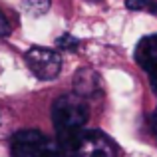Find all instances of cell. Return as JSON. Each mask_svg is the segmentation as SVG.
Segmentation results:
<instances>
[{
  "label": "cell",
  "mask_w": 157,
  "mask_h": 157,
  "mask_svg": "<svg viewBox=\"0 0 157 157\" xmlns=\"http://www.w3.org/2000/svg\"><path fill=\"white\" fill-rule=\"evenodd\" d=\"M56 46L60 48V50L74 52V50H78V46H80V38H76V36H72V34H62L60 38L56 40Z\"/></svg>",
  "instance_id": "9c48e42d"
},
{
  "label": "cell",
  "mask_w": 157,
  "mask_h": 157,
  "mask_svg": "<svg viewBox=\"0 0 157 157\" xmlns=\"http://www.w3.org/2000/svg\"><path fill=\"white\" fill-rule=\"evenodd\" d=\"M135 62L139 64V68H143L149 74L151 88L157 94V34H149L137 42Z\"/></svg>",
  "instance_id": "5b68a950"
},
{
  "label": "cell",
  "mask_w": 157,
  "mask_h": 157,
  "mask_svg": "<svg viewBox=\"0 0 157 157\" xmlns=\"http://www.w3.org/2000/svg\"><path fill=\"white\" fill-rule=\"evenodd\" d=\"M28 68L38 80H54L62 70V58L56 50L44 46H32L24 54Z\"/></svg>",
  "instance_id": "277c9868"
},
{
  "label": "cell",
  "mask_w": 157,
  "mask_h": 157,
  "mask_svg": "<svg viewBox=\"0 0 157 157\" xmlns=\"http://www.w3.org/2000/svg\"><path fill=\"white\" fill-rule=\"evenodd\" d=\"M100 90V76L92 68H80L74 76V94L86 98H92Z\"/></svg>",
  "instance_id": "8992f818"
},
{
  "label": "cell",
  "mask_w": 157,
  "mask_h": 157,
  "mask_svg": "<svg viewBox=\"0 0 157 157\" xmlns=\"http://www.w3.org/2000/svg\"><path fill=\"white\" fill-rule=\"evenodd\" d=\"M66 157H117V147L98 129H82L64 147Z\"/></svg>",
  "instance_id": "3957f363"
},
{
  "label": "cell",
  "mask_w": 157,
  "mask_h": 157,
  "mask_svg": "<svg viewBox=\"0 0 157 157\" xmlns=\"http://www.w3.org/2000/svg\"><path fill=\"white\" fill-rule=\"evenodd\" d=\"M52 6V0H24L22 8L26 14H30L32 18H38V16H44Z\"/></svg>",
  "instance_id": "52a82bcc"
},
{
  "label": "cell",
  "mask_w": 157,
  "mask_h": 157,
  "mask_svg": "<svg viewBox=\"0 0 157 157\" xmlns=\"http://www.w3.org/2000/svg\"><path fill=\"white\" fill-rule=\"evenodd\" d=\"M12 157H66L58 139L38 129H22L12 135Z\"/></svg>",
  "instance_id": "7a4b0ae2"
},
{
  "label": "cell",
  "mask_w": 157,
  "mask_h": 157,
  "mask_svg": "<svg viewBox=\"0 0 157 157\" xmlns=\"http://www.w3.org/2000/svg\"><path fill=\"white\" fill-rule=\"evenodd\" d=\"M90 2H98V0H90Z\"/></svg>",
  "instance_id": "7c38bea8"
},
{
  "label": "cell",
  "mask_w": 157,
  "mask_h": 157,
  "mask_svg": "<svg viewBox=\"0 0 157 157\" xmlns=\"http://www.w3.org/2000/svg\"><path fill=\"white\" fill-rule=\"evenodd\" d=\"M90 119V107L78 94H64L52 104V121L58 133V143L64 149Z\"/></svg>",
  "instance_id": "6da1fadb"
},
{
  "label": "cell",
  "mask_w": 157,
  "mask_h": 157,
  "mask_svg": "<svg viewBox=\"0 0 157 157\" xmlns=\"http://www.w3.org/2000/svg\"><path fill=\"white\" fill-rule=\"evenodd\" d=\"M10 24H8V20H6V16L2 14V10H0V38H6L8 34H10Z\"/></svg>",
  "instance_id": "30bf717a"
},
{
  "label": "cell",
  "mask_w": 157,
  "mask_h": 157,
  "mask_svg": "<svg viewBox=\"0 0 157 157\" xmlns=\"http://www.w3.org/2000/svg\"><path fill=\"white\" fill-rule=\"evenodd\" d=\"M127 10H147L157 14V0H125Z\"/></svg>",
  "instance_id": "ba28073f"
},
{
  "label": "cell",
  "mask_w": 157,
  "mask_h": 157,
  "mask_svg": "<svg viewBox=\"0 0 157 157\" xmlns=\"http://www.w3.org/2000/svg\"><path fill=\"white\" fill-rule=\"evenodd\" d=\"M151 129H153V133L157 135V109L153 111V115H151Z\"/></svg>",
  "instance_id": "8fae6325"
}]
</instances>
